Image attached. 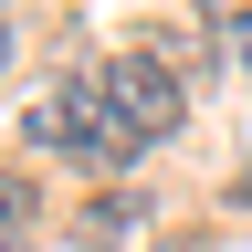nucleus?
Segmentation results:
<instances>
[{
	"label": "nucleus",
	"instance_id": "nucleus-1",
	"mask_svg": "<svg viewBox=\"0 0 252 252\" xmlns=\"http://www.w3.org/2000/svg\"><path fill=\"white\" fill-rule=\"evenodd\" d=\"M84 94H94V116L116 126V147H126V158H137V147H168L179 126H189V84H179L147 42H137V53H116V63H94Z\"/></svg>",
	"mask_w": 252,
	"mask_h": 252
},
{
	"label": "nucleus",
	"instance_id": "nucleus-2",
	"mask_svg": "<svg viewBox=\"0 0 252 252\" xmlns=\"http://www.w3.org/2000/svg\"><path fill=\"white\" fill-rule=\"evenodd\" d=\"M21 137L42 147V158H74V168H94V179H116V168H126V147H116V126L94 116V94H84V84H53L42 105L21 116Z\"/></svg>",
	"mask_w": 252,
	"mask_h": 252
},
{
	"label": "nucleus",
	"instance_id": "nucleus-3",
	"mask_svg": "<svg viewBox=\"0 0 252 252\" xmlns=\"http://www.w3.org/2000/svg\"><path fill=\"white\" fill-rule=\"evenodd\" d=\"M137 231H147V200H137V189H105V200L74 220V242H84V252H116V242H137Z\"/></svg>",
	"mask_w": 252,
	"mask_h": 252
},
{
	"label": "nucleus",
	"instance_id": "nucleus-4",
	"mask_svg": "<svg viewBox=\"0 0 252 252\" xmlns=\"http://www.w3.org/2000/svg\"><path fill=\"white\" fill-rule=\"evenodd\" d=\"M32 210H42V189L0 168V252H21V231H32Z\"/></svg>",
	"mask_w": 252,
	"mask_h": 252
},
{
	"label": "nucleus",
	"instance_id": "nucleus-5",
	"mask_svg": "<svg viewBox=\"0 0 252 252\" xmlns=\"http://www.w3.org/2000/svg\"><path fill=\"white\" fill-rule=\"evenodd\" d=\"M220 53H231V63H242V74H252V0H242V11H231V21H220Z\"/></svg>",
	"mask_w": 252,
	"mask_h": 252
},
{
	"label": "nucleus",
	"instance_id": "nucleus-6",
	"mask_svg": "<svg viewBox=\"0 0 252 252\" xmlns=\"http://www.w3.org/2000/svg\"><path fill=\"white\" fill-rule=\"evenodd\" d=\"M0 74H11V21H0Z\"/></svg>",
	"mask_w": 252,
	"mask_h": 252
}]
</instances>
